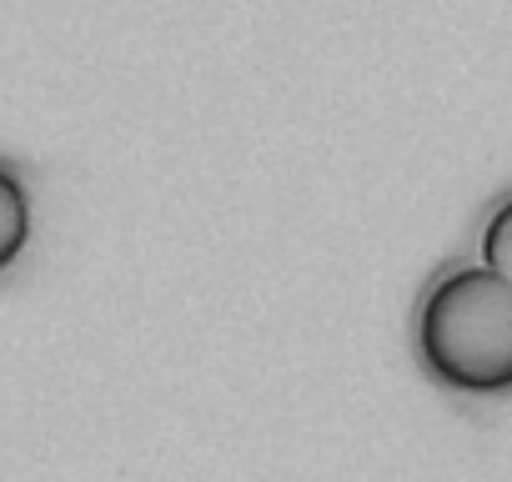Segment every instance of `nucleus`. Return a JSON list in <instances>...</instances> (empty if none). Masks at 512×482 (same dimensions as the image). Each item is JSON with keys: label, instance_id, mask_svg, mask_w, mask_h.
Listing matches in <instances>:
<instances>
[{"label": "nucleus", "instance_id": "nucleus-1", "mask_svg": "<svg viewBox=\"0 0 512 482\" xmlns=\"http://www.w3.org/2000/svg\"><path fill=\"white\" fill-rule=\"evenodd\" d=\"M417 347L427 372L452 392H512V282L487 267L442 277L422 302Z\"/></svg>", "mask_w": 512, "mask_h": 482}, {"label": "nucleus", "instance_id": "nucleus-2", "mask_svg": "<svg viewBox=\"0 0 512 482\" xmlns=\"http://www.w3.org/2000/svg\"><path fill=\"white\" fill-rule=\"evenodd\" d=\"M26 236H31V206H26V191L11 171H0V272H6L21 247H26Z\"/></svg>", "mask_w": 512, "mask_h": 482}, {"label": "nucleus", "instance_id": "nucleus-3", "mask_svg": "<svg viewBox=\"0 0 512 482\" xmlns=\"http://www.w3.org/2000/svg\"><path fill=\"white\" fill-rule=\"evenodd\" d=\"M482 262H487V272L512 282V201H502L482 231Z\"/></svg>", "mask_w": 512, "mask_h": 482}]
</instances>
